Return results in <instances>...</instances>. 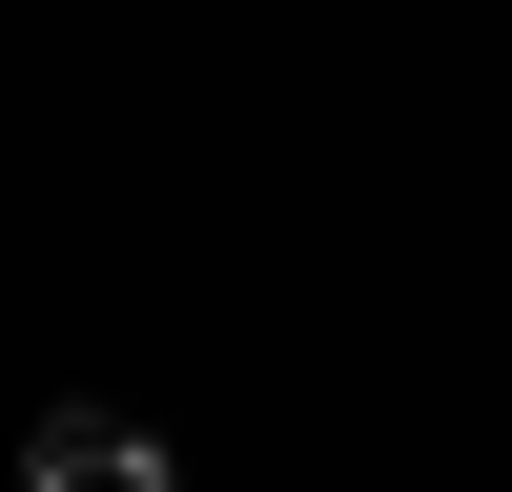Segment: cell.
Returning a JSON list of instances; mask_svg holds the SVG:
<instances>
[{
	"label": "cell",
	"mask_w": 512,
	"mask_h": 492,
	"mask_svg": "<svg viewBox=\"0 0 512 492\" xmlns=\"http://www.w3.org/2000/svg\"><path fill=\"white\" fill-rule=\"evenodd\" d=\"M21 492H185V472H164L144 410H41V431H21Z\"/></svg>",
	"instance_id": "obj_1"
}]
</instances>
